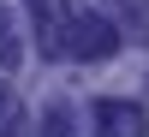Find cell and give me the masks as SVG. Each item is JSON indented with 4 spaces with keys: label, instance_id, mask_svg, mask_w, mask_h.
I'll list each match as a JSON object with an SVG mask.
<instances>
[{
    "label": "cell",
    "instance_id": "obj_1",
    "mask_svg": "<svg viewBox=\"0 0 149 137\" xmlns=\"http://www.w3.org/2000/svg\"><path fill=\"white\" fill-rule=\"evenodd\" d=\"M125 30H119L107 12H72V30H66V60H113Z\"/></svg>",
    "mask_w": 149,
    "mask_h": 137
},
{
    "label": "cell",
    "instance_id": "obj_2",
    "mask_svg": "<svg viewBox=\"0 0 149 137\" xmlns=\"http://www.w3.org/2000/svg\"><path fill=\"white\" fill-rule=\"evenodd\" d=\"M30 12V30H36V48L48 60L66 54V30H72V0H24Z\"/></svg>",
    "mask_w": 149,
    "mask_h": 137
},
{
    "label": "cell",
    "instance_id": "obj_7",
    "mask_svg": "<svg viewBox=\"0 0 149 137\" xmlns=\"http://www.w3.org/2000/svg\"><path fill=\"white\" fill-rule=\"evenodd\" d=\"M0 137H30V119H24L18 107H12V119H6V125H0Z\"/></svg>",
    "mask_w": 149,
    "mask_h": 137
},
{
    "label": "cell",
    "instance_id": "obj_3",
    "mask_svg": "<svg viewBox=\"0 0 149 137\" xmlns=\"http://www.w3.org/2000/svg\"><path fill=\"white\" fill-rule=\"evenodd\" d=\"M90 137H149V119L137 102H95Z\"/></svg>",
    "mask_w": 149,
    "mask_h": 137
},
{
    "label": "cell",
    "instance_id": "obj_6",
    "mask_svg": "<svg viewBox=\"0 0 149 137\" xmlns=\"http://www.w3.org/2000/svg\"><path fill=\"white\" fill-rule=\"evenodd\" d=\"M42 137H78V119H72L66 102H54V107L42 113Z\"/></svg>",
    "mask_w": 149,
    "mask_h": 137
},
{
    "label": "cell",
    "instance_id": "obj_4",
    "mask_svg": "<svg viewBox=\"0 0 149 137\" xmlns=\"http://www.w3.org/2000/svg\"><path fill=\"white\" fill-rule=\"evenodd\" d=\"M24 60V42H18V30H12V12L0 6V72H12Z\"/></svg>",
    "mask_w": 149,
    "mask_h": 137
},
{
    "label": "cell",
    "instance_id": "obj_5",
    "mask_svg": "<svg viewBox=\"0 0 149 137\" xmlns=\"http://www.w3.org/2000/svg\"><path fill=\"white\" fill-rule=\"evenodd\" d=\"M113 6L125 12V24H119V30L137 36V42H149V0H113Z\"/></svg>",
    "mask_w": 149,
    "mask_h": 137
},
{
    "label": "cell",
    "instance_id": "obj_8",
    "mask_svg": "<svg viewBox=\"0 0 149 137\" xmlns=\"http://www.w3.org/2000/svg\"><path fill=\"white\" fill-rule=\"evenodd\" d=\"M12 107H18V95H12V83L0 78V125H6V119H12Z\"/></svg>",
    "mask_w": 149,
    "mask_h": 137
}]
</instances>
